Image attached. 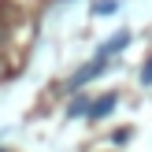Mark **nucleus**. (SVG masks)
Listing matches in <instances>:
<instances>
[{
	"label": "nucleus",
	"instance_id": "1",
	"mask_svg": "<svg viewBox=\"0 0 152 152\" xmlns=\"http://www.w3.org/2000/svg\"><path fill=\"white\" fill-rule=\"evenodd\" d=\"M104 67H108V56H104V52H100V56H96V59H89V63L82 67V71H74V78H71V89H82V86H86V82H93L96 74L104 71Z\"/></svg>",
	"mask_w": 152,
	"mask_h": 152
},
{
	"label": "nucleus",
	"instance_id": "2",
	"mask_svg": "<svg viewBox=\"0 0 152 152\" xmlns=\"http://www.w3.org/2000/svg\"><path fill=\"white\" fill-rule=\"evenodd\" d=\"M115 104H119V96H115V93H104L100 100H93V104H89V111H86V115H89V119H104V115H111V108H115Z\"/></svg>",
	"mask_w": 152,
	"mask_h": 152
},
{
	"label": "nucleus",
	"instance_id": "3",
	"mask_svg": "<svg viewBox=\"0 0 152 152\" xmlns=\"http://www.w3.org/2000/svg\"><path fill=\"white\" fill-rule=\"evenodd\" d=\"M96 15H108V11H115V0H96V7H93Z\"/></svg>",
	"mask_w": 152,
	"mask_h": 152
},
{
	"label": "nucleus",
	"instance_id": "4",
	"mask_svg": "<svg viewBox=\"0 0 152 152\" xmlns=\"http://www.w3.org/2000/svg\"><path fill=\"white\" fill-rule=\"evenodd\" d=\"M141 78H145V82H152V59L145 63V71H141Z\"/></svg>",
	"mask_w": 152,
	"mask_h": 152
},
{
	"label": "nucleus",
	"instance_id": "5",
	"mask_svg": "<svg viewBox=\"0 0 152 152\" xmlns=\"http://www.w3.org/2000/svg\"><path fill=\"white\" fill-rule=\"evenodd\" d=\"M0 41H4V26H0Z\"/></svg>",
	"mask_w": 152,
	"mask_h": 152
},
{
	"label": "nucleus",
	"instance_id": "6",
	"mask_svg": "<svg viewBox=\"0 0 152 152\" xmlns=\"http://www.w3.org/2000/svg\"><path fill=\"white\" fill-rule=\"evenodd\" d=\"M0 152H4V148H0Z\"/></svg>",
	"mask_w": 152,
	"mask_h": 152
}]
</instances>
